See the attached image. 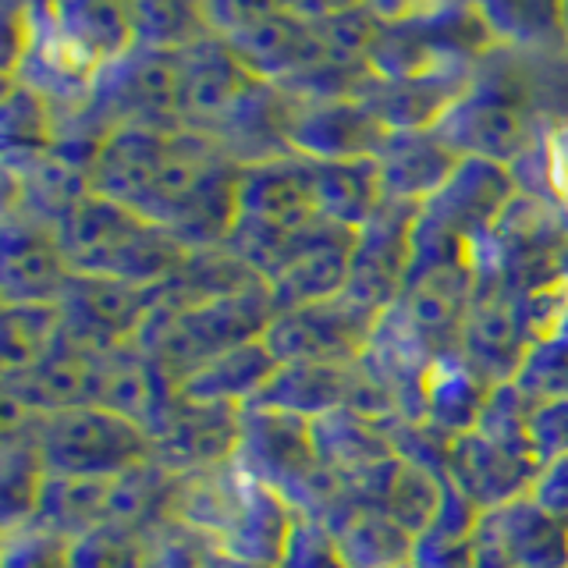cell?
Wrapping results in <instances>:
<instances>
[{"label": "cell", "mask_w": 568, "mask_h": 568, "mask_svg": "<svg viewBox=\"0 0 568 568\" xmlns=\"http://www.w3.org/2000/svg\"><path fill=\"white\" fill-rule=\"evenodd\" d=\"M53 235L61 242L71 274L114 277L142 288H160L189 260V248L164 224L97 192L71 206Z\"/></svg>", "instance_id": "6da1fadb"}, {"label": "cell", "mask_w": 568, "mask_h": 568, "mask_svg": "<svg viewBox=\"0 0 568 568\" xmlns=\"http://www.w3.org/2000/svg\"><path fill=\"white\" fill-rule=\"evenodd\" d=\"M274 313L277 310L266 284H248L242 292L192 302L182 310L153 306V316L135 337V345L150 352L174 384H182L192 369L206 366L217 355L260 342Z\"/></svg>", "instance_id": "7a4b0ae2"}, {"label": "cell", "mask_w": 568, "mask_h": 568, "mask_svg": "<svg viewBox=\"0 0 568 568\" xmlns=\"http://www.w3.org/2000/svg\"><path fill=\"white\" fill-rule=\"evenodd\" d=\"M320 217L310 160L281 153L256 164H242L239 174V221L227 248L260 281L271 274L288 239L310 231Z\"/></svg>", "instance_id": "3957f363"}, {"label": "cell", "mask_w": 568, "mask_h": 568, "mask_svg": "<svg viewBox=\"0 0 568 568\" xmlns=\"http://www.w3.org/2000/svg\"><path fill=\"white\" fill-rule=\"evenodd\" d=\"M494 47V36L479 14L466 0H455L448 8L413 18H377L366 58L377 79H419L473 71Z\"/></svg>", "instance_id": "277c9868"}, {"label": "cell", "mask_w": 568, "mask_h": 568, "mask_svg": "<svg viewBox=\"0 0 568 568\" xmlns=\"http://www.w3.org/2000/svg\"><path fill=\"white\" fill-rule=\"evenodd\" d=\"M36 448L47 476L118 479L153 458V437L106 405H71L36 419Z\"/></svg>", "instance_id": "5b68a950"}, {"label": "cell", "mask_w": 568, "mask_h": 568, "mask_svg": "<svg viewBox=\"0 0 568 568\" xmlns=\"http://www.w3.org/2000/svg\"><path fill=\"white\" fill-rule=\"evenodd\" d=\"M434 132L458 156L490 160L501 168H515L547 139H555L501 79H494L479 64L473 68L466 93L440 118Z\"/></svg>", "instance_id": "8992f818"}, {"label": "cell", "mask_w": 568, "mask_h": 568, "mask_svg": "<svg viewBox=\"0 0 568 568\" xmlns=\"http://www.w3.org/2000/svg\"><path fill=\"white\" fill-rule=\"evenodd\" d=\"M381 320L384 316L366 313L342 292L313 306L274 313L271 327L263 331V345L274 352L277 363L352 366L366 355Z\"/></svg>", "instance_id": "52a82bcc"}, {"label": "cell", "mask_w": 568, "mask_h": 568, "mask_svg": "<svg viewBox=\"0 0 568 568\" xmlns=\"http://www.w3.org/2000/svg\"><path fill=\"white\" fill-rule=\"evenodd\" d=\"M64 316V337L89 352H114L135 345L156 306V288L71 274L68 288L58 298Z\"/></svg>", "instance_id": "ba28073f"}, {"label": "cell", "mask_w": 568, "mask_h": 568, "mask_svg": "<svg viewBox=\"0 0 568 568\" xmlns=\"http://www.w3.org/2000/svg\"><path fill=\"white\" fill-rule=\"evenodd\" d=\"M416 213L419 206L384 203L377 217L355 231L352 274L345 284V295L373 316L395 310L408 284Z\"/></svg>", "instance_id": "9c48e42d"}, {"label": "cell", "mask_w": 568, "mask_h": 568, "mask_svg": "<svg viewBox=\"0 0 568 568\" xmlns=\"http://www.w3.org/2000/svg\"><path fill=\"white\" fill-rule=\"evenodd\" d=\"M352 248L355 231L331 221H316L310 231L288 239L274 271L263 281L274 310L284 313L342 295L352 274Z\"/></svg>", "instance_id": "30bf717a"}, {"label": "cell", "mask_w": 568, "mask_h": 568, "mask_svg": "<svg viewBox=\"0 0 568 568\" xmlns=\"http://www.w3.org/2000/svg\"><path fill=\"white\" fill-rule=\"evenodd\" d=\"M387 135L390 132L363 103V97H337V100H295V97H288L284 139H288L292 153L306 156V160L377 156V150L384 146Z\"/></svg>", "instance_id": "8fae6325"}, {"label": "cell", "mask_w": 568, "mask_h": 568, "mask_svg": "<svg viewBox=\"0 0 568 568\" xmlns=\"http://www.w3.org/2000/svg\"><path fill=\"white\" fill-rule=\"evenodd\" d=\"M242 440V408L213 402H182L153 437V462L174 476L210 473L235 462Z\"/></svg>", "instance_id": "7c38bea8"}, {"label": "cell", "mask_w": 568, "mask_h": 568, "mask_svg": "<svg viewBox=\"0 0 568 568\" xmlns=\"http://www.w3.org/2000/svg\"><path fill=\"white\" fill-rule=\"evenodd\" d=\"M529 337L519 324V310H515V295L490 288V284L476 281V295L462 327L458 355L476 377H484L490 387L511 384L529 355Z\"/></svg>", "instance_id": "4fadbf2b"}, {"label": "cell", "mask_w": 568, "mask_h": 568, "mask_svg": "<svg viewBox=\"0 0 568 568\" xmlns=\"http://www.w3.org/2000/svg\"><path fill=\"white\" fill-rule=\"evenodd\" d=\"M537 462L505 448L479 430L458 434L448 448V466L444 476L455 490H462L479 511H494L501 505L519 501L529 494L532 479H537Z\"/></svg>", "instance_id": "5bb4252c"}, {"label": "cell", "mask_w": 568, "mask_h": 568, "mask_svg": "<svg viewBox=\"0 0 568 568\" xmlns=\"http://www.w3.org/2000/svg\"><path fill=\"white\" fill-rule=\"evenodd\" d=\"M97 363L100 352L79 348L61 337L58 348L40 363L18 373H4V398L18 402L29 416L43 419L71 405H89L97 390Z\"/></svg>", "instance_id": "9a60e30c"}, {"label": "cell", "mask_w": 568, "mask_h": 568, "mask_svg": "<svg viewBox=\"0 0 568 568\" xmlns=\"http://www.w3.org/2000/svg\"><path fill=\"white\" fill-rule=\"evenodd\" d=\"M71 281L53 227L36 224L22 213L4 221V306L14 302H58Z\"/></svg>", "instance_id": "2e32d148"}, {"label": "cell", "mask_w": 568, "mask_h": 568, "mask_svg": "<svg viewBox=\"0 0 568 568\" xmlns=\"http://www.w3.org/2000/svg\"><path fill=\"white\" fill-rule=\"evenodd\" d=\"M377 171L387 203L423 206L458 168V153L434 129L390 132L377 150Z\"/></svg>", "instance_id": "e0dca14e"}, {"label": "cell", "mask_w": 568, "mask_h": 568, "mask_svg": "<svg viewBox=\"0 0 568 568\" xmlns=\"http://www.w3.org/2000/svg\"><path fill=\"white\" fill-rule=\"evenodd\" d=\"M292 523H295V508L271 487H263L256 479L245 476L239 501L227 515L224 532L217 537V547L231 561L277 568L284 540H288V532H292Z\"/></svg>", "instance_id": "ac0fdd59"}, {"label": "cell", "mask_w": 568, "mask_h": 568, "mask_svg": "<svg viewBox=\"0 0 568 568\" xmlns=\"http://www.w3.org/2000/svg\"><path fill=\"white\" fill-rule=\"evenodd\" d=\"M473 71H448V75H419V79H377L363 89V103L369 106L387 132H426L437 129L440 118L466 93Z\"/></svg>", "instance_id": "d6986e66"}, {"label": "cell", "mask_w": 568, "mask_h": 568, "mask_svg": "<svg viewBox=\"0 0 568 568\" xmlns=\"http://www.w3.org/2000/svg\"><path fill=\"white\" fill-rule=\"evenodd\" d=\"M320 519L334 532L348 568H398L413 558L416 540L387 511L348 497L345 490L320 511Z\"/></svg>", "instance_id": "ffe728a7"}, {"label": "cell", "mask_w": 568, "mask_h": 568, "mask_svg": "<svg viewBox=\"0 0 568 568\" xmlns=\"http://www.w3.org/2000/svg\"><path fill=\"white\" fill-rule=\"evenodd\" d=\"M310 174H313V192H316V206L320 217L331 224H342L359 231L381 213L384 200V185H381V171L373 156L359 160H310Z\"/></svg>", "instance_id": "44dd1931"}, {"label": "cell", "mask_w": 568, "mask_h": 568, "mask_svg": "<svg viewBox=\"0 0 568 568\" xmlns=\"http://www.w3.org/2000/svg\"><path fill=\"white\" fill-rule=\"evenodd\" d=\"M313 444L320 466L337 479V487H348L377 469L381 462L395 458V448H390L384 426L355 416L348 408H337L331 416L313 419Z\"/></svg>", "instance_id": "7402d4cb"}, {"label": "cell", "mask_w": 568, "mask_h": 568, "mask_svg": "<svg viewBox=\"0 0 568 568\" xmlns=\"http://www.w3.org/2000/svg\"><path fill=\"white\" fill-rule=\"evenodd\" d=\"M274 352L260 342L239 345L206 366L192 369L189 377L178 384V398L182 402H213V405H248L260 398V390L271 384L277 373Z\"/></svg>", "instance_id": "603a6c76"}, {"label": "cell", "mask_w": 568, "mask_h": 568, "mask_svg": "<svg viewBox=\"0 0 568 568\" xmlns=\"http://www.w3.org/2000/svg\"><path fill=\"white\" fill-rule=\"evenodd\" d=\"M497 47L568 50V0H466Z\"/></svg>", "instance_id": "cb8c5ba5"}, {"label": "cell", "mask_w": 568, "mask_h": 568, "mask_svg": "<svg viewBox=\"0 0 568 568\" xmlns=\"http://www.w3.org/2000/svg\"><path fill=\"white\" fill-rule=\"evenodd\" d=\"M355 366V363H352ZM352 366H324V363H281L277 373L260 390L256 405L277 408L298 419L331 416L348 402Z\"/></svg>", "instance_id": "d4e9b609"}, {"label": "cell", "mask_w": 568, "mask_h": 568, "mask_svg": "<svg viewBox=\"0 0 568 568\" xmlns=\"http://www.w3.org/2000/svg\"><path fill=\"white\" fill-rule=\"evenodd\" d=\"M490 398V384L462 363V355L452 359H434L426 369V390H423V423L434 430L458 437L476 430L484 405Z\"/></svg>", "instance_id": "484cf974"}, {"label": "cell", "mask_w": 568, "mask_h": 568, "mask_svg": "<svg viewBox=\"0 0 568 568\" xmlns=\"http://www.w3.org/2000/svg\"><path fill=\"white\" fill-rule=\"evenodd\" d=\"M487 519L505 540L515 568H568V526L550 519L529 494L487 511Z\"/></svg>", "instance_id": "4316f807"}, {"label": "cell", "mask_w": 568, "mask_h": 568, "mask_svg": "<svg viewBox=\"0 0 568 568\" xmlns=\"http://www.w3.org/2000/svg\"><path fill=\"white\" fill-rule=\"evenodd\" d=\"M111 487L114 479H85V476H47L36 519L61 537L75 540L97 529L111 515Z\"/></svg>", "instance_id": "83f0119b"}, {"label": "cell", "mask_w": 568, "mask_h": 568, "mask_svg": "<svg viewBox=\"0 0 568 568\" xmlns=\"http://www.w3.org/2000/svg\"><path fill=\"white\" fill-rule=\"evenodd\" d=\"M61 142V111L40 89L4 79V150L8 164L50 153Z\"/></svg>", "instance_id": "f1b7e54d"}, {"label": "cell", "mask_w": 568, "mask_h": 568, "mask_svg": "<svg viewBox=\"0 0 568 568\" xmlns=\"http://www.w3.org/2000/svg\"><path fill=\"white\" fill-rule=\"evenodd\" d=\"M64 316L58 302H14L4 306V373L29 369L58 348Z\"/></svg>", "instance_id": "f546056e"}, {"label": "cell", "mask_w": 568, "mask_h": 568, "mask_svg": "<svg viewBox=\"0 0 568 568\" xmlns=\"http://www.w3.org/2000/svg\"><path fill=\"white\" fill-rule=\"evenodd\" d=\"M129 8L135 18L139 47L178 53L213 36L203 0H129Z\"/></svg>", "instance_id": "4dcf8cb0"}, {"label": "cell", "mask_w": 568, "mask_h": 568, "mask_svg": "<svg viewBox=\"0 0 568 568\" xmlns=\"http://www.w3.org/2000/svg\"><path fill=\"white\" fill-rule=\"evenodd\" d=\"M68 568H146V537L103 523L71 540Z\"/></svg>", "instance_id": "1f68e13d"}, {"label": "cell", "mask_w": 568, "mask_h": 568, "mask_svg": "<svg viewBox=\"0 0 568 568\" xmlns=\"http://www.w3.org/2000/svg\"><path fill=\"white\" fill-rule=\"evenodd\" d=\"M277 568H348V561L320 515L295 511V523L288 540H284Z\"/></svg>", "instance_id": "d6a6232c"}, {"label": "cell", "mask_w": 568, "mask_h": 568, "mask_svg": "<svg viewBox=\"0 0 568 568\" xmlns=\"http://www.w3.org/2000/svg\"><path fill=\"white\" fill-rule=\"evenodd\" d=\"M515 384H519L523 395L532 402L568 398V337L532 345Z\"/></svg>", "instance_id": "836d02e7"}, {"label": "cell", "mask_w": 568, "mask_h": 568, "mask_svg": "<svg viewBox=\"0 0 568 568\" xmlns=\"http://www.w3.org/2000/svg\"><path fill=\"white\" fill-rule=\"evenodd\" d=\"M71 540L40 523L18 526L4 540V568H68Z\"/></svg>", "instance_id": "e575fe53"}, {"label": "cell", "mask_w": 568, "mask_h": 568, "mask_svg": "<svg viewBox=\"0 0 568 568\" xmlns=\"http://www.w3.org/2000/svg\"><path fill=\"white\" fill-rule=\"evenodd\" d=\"M210 32L221 40H235V36L271 22L274 14L288 11L284 0H203Z\"/></svg>", "instance_id": "d590c367"}, {"label": "cell", "mask_w": 568, "mask_h": 568, "mask_svg": "<svg viewBox=\"0 0 568 568\" xmlns=\"http://www.w3.org/2000/svg\"><path fill=\"white\" fill-rule=\"evenodd\" d=\"M529 444L540 466L550 458L568 455V398H550V402L532 405Z\"/></svg>", "instance_id": "8d00e7d4"}, {"label": "cell", "mask_w": 568, "mask_h": 568, "mask_svg": "<svg viewBox=\"0 0 568 568\" xmlns=\"http://www.w3.org/2000/svg\"><path fill=\"white\" fill-rule=\"evenodd\" d=\"M529 497L550 515V519L568 526V455L544 462L529 487Z\"/></svg>", "instance_id": "74e56055"}, {"label": "cell", "mask_w": 568, "mask_h": 568, "mask_svg": "<svg viewBox=\"0 0 568 568\" xmlns=\"http://www.w3.org/2000/svg\"><path fill=\"white\" fill-rule=\"evenodd\" d=\"M284 8L310 18V22H324V18L363 11V8H369V0H284Z\"/></svg>", "instance_id": "f35d334b"}, {"label": "cell", "mask_w": 568, "mask_h": 568, "mask_svg": "<svg viewBox=\"0 0 568 568\" xmlns=\"http://www.w3.org/2000/svg\"><path fill=\"white\" fill-rule=\"evenodd\" d=\"M455 0H369V11L390 22V18H413V14H426L437 8H448Z\"/></svg>", "instance_id": "ab89813d"}, {"label": "cell", "mask_w": 568, "mask_h": 568, "mask_svg": "<svg viewBox=\"0 0 568 568\" xmlns=\"http://www.w3.org/2000/svg\"><path fill=\"white\" fill-rule=\"evenodd\" d=\"M561 271L568 274V248H565V263H561Z\"/></svg>", "instance_id": "60d3db41"}, {"label": "cell", "mask_w": 568, "mask_h": 568, "mask_svg": "<svg viewBox=\"0 0 568 568\" xmlns=\"http://www.w3.org/2000/svg\"><path fill=\"white\" fill-rule=\"evenodd\" d=\"M398 568H408V565H398Z\"/></svg>", "instance_id": "b9f144b4"}, {"label": "cell", "mask_w": 568, "mask_h": 568, "mask_svg": "<svg viewBox=\"0 0 568 568\" xmlns=\"http://www.w3.org/2000/svg\"><path fill=\"white\" fill-rule=\"evenodd\" d=\"M565 135H568V132H565Z\"/></svg>", "instance_id": "7bdbcfd3"}]
</instances>
